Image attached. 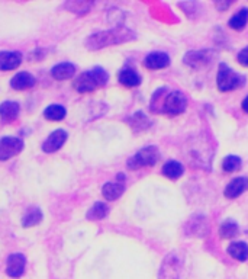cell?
I'll list each match as a JSON object with an SVG mask.
<instances>
[{"label":"cell","instance_id":"2e32d148","mask_svg":"<svg viewBox=\"0 0 248 279\" xmlns=\"http://www.w3.org/2000/svg\"><path fill=\"white\" fill-rule=\"evenodd\" d=\"M76 73V67L70 63H60L54 66L51 70V76L55 80H69L74 76Z\"/></svg>","mask_w":248,"mask_h":279},{"label":"cell","instance_id":"d4e9b609","mask_svg":"<svg viewBox=\"0 0 248 279\" xmlns=\"http://www.w3.org/2000/svg\"><path fill=\"white\" fill-rule=\"evenodd\" d=\"M65 108H62L61 105H51L44 111V115L50 121H61L65 117Z\"/></svg>","mask_w":248,"mask_h":279},{"label":"cell","instance_id":"8fae6325","mask_svg":"<svg viewBox=\"0 0 248 279\" xmlns=\"http://www.w3.org/2000/svg\"><path fill=\"white\" fill-rule=\"evenodd\" d=\"M25 265H27V259L24 254L16 253V254H10L8 259V266H6V273L10 278H19L24 275L25 272Z\"/></svg>","mask_w":248,"mask_h":279},{"label":"cell","instance_id":"e0dca14e","mask_svg":"<svg viewBox=\"0 0 248 279\" xmlns=\"http://www.w3.org/2000/svg\"><path fill=\"white\" fill-rule=\"evenodd\" d=\"M19 115V105L16 102H3L0 105V118L3 122H13Z\"/></svg>","mask_w":248,"mask_h":279},{"label":"cell","instance_id":"4dcf8cb0","mask_svg":"<svg viewBox=\"0 0 248 279\" xmlns=\"http://www.w3.org/2000/svg\"><path fill=\"white\" fill-rule=\"evenodd\" d=\"M238 61L241 66H244V67H248V47H245L242 51H239L238 54Z\"/></svg>","mask_w":248,"mask_h":279},{"label":"cell","instance_id":"484cf974","mask_svg":"<svg viewBox=\"0 0 248 279\" xmlns=\"http://www.w3.org/2000/svg\"><path fill=\"white\" fill-rule=\"evenodd\" d=\"M167 89H159L154 95H152V99H151V111L154 114H161V109H163V103L164 99L167 96Z\"/></svg>","mask_w":248,"mask_h":279},{"label":"cell","instance_id":"52a82bcc","mask_svg":"<svg viewBox=\"0 0 248 279\" xmlns=\"http://www.w3.org/2000/svg\"><path fill=\"white\" fill-rule=\"evenodd\" d=\"M24 141L16 137H5L0 140V160H9L10 157L16 156L22 152Z\"/></svg>","mask_w":248,"mask_h":279},{"label":"cell","instance_id":"ba28073f","mask_svg":"<svg viewBox=\"0 0 248 279\" xmlns=\"http://www.w3.org/2000/svg\"><path fill=\"white\" fill-rule=\"evenodd\" d=\"M209 233V223L204 216L192 217L186 224V234L193 237H205Z\"/></svg>","mask_w":248,"mask_h":279},{"label":"cell","instance_id":"5b68a950","mask_svg":"<svg viewBox=\"0 0 248 279\" xmlns=\"http://www.w3.org/2000/svg\"><path fill=\"white\" fill-rule=\"evenodd\" d=\"M186 106V96L182 92H170V93H167L166 99H164L161 114H166V115H170V117H176L178 114L185 112Z\"/></svg>","mask_w":248,"mask_h":279},{"label":"cell","instance_id":"f546056e","mask_svg":"<svg viewBox=\"0 0 248 279\" xmlns=\"http://www.w3.org/2000/svg\"><path fill=\"white\" fill-rule=\"evenodd\" d=\"M222 167L225 171H235L241 167V159L237 156H228L222 163Z\"/></svg>","mask_w":248,"mask_h":279},{"label":"cell","instance_id":"603a6c76","mask_svg":"<svg viewBox=\"0 0 248 279\" xmlns=\"http://www.w3.org/2000/svg\"><path fill=\"white\" fill-rule=\"evenodd\" d=\"M129 124L132 126L133 131L138 133V131H145V130L151 125V121L145 117L142 112H137V114L132 115V118L129 119Z\"/></svg>","mask_w":248,"mask_h":279},{"label":"cell","instance_id":"4fadbf2b","mask_svg":"<svg viewBox=\"0 0 248 279\" xmlns=\"http://www.w3.org/2000/svg\"><path fill=\"white\" fill-rule=\"evenodd\" d=\"M170 64V57L166 53H151L145 57L144 66L150 70H160V69H166Z\"/></svg>","mask_w":248,"mask_h":279},{"label":"cell","instance_id":"8992f818","mask_svg":"<svg viewBox=\"0 0 248 279\" xmlns=\"http://www.w3.org/2000/svg\"><path fill=\"white\" fill-rule=\"evenodd\" d=\"M215 58V53L211 50H202V51H189L185 55V64H187L192 69H204L206 66L212 63Z\"/></svg>","mask_w":248,"mask_h":279},{"label":"cell","instance_id":"9c48e42d","mask_svg":"<svg viewBox=\"0 0 248 279\" xmlns=\"http://www.w3.org/2000/svg\"><path fill=\"white\" fill-rule=\"evenodd\" d=\"M98 88H100V86H99L96 77L93 76L92 70L80 74L79 77L74 80V89L80 92V93H89V92L96 90Z\"/></svg>","mask_w":248,"mask_h":279},{"label":"cell","instance_id":"30bf717a","mask_svg":"<svg viewBox=\"0 0 248 279\" xmlns=\"http://www.w3.org/2000/svg\"><path fill=\"white\" fill-rule=\"evenodd\" d=\"M67 137L69 135H67V133L64 130H55L54 133L48 135V138L44 141L42 150H44L45 153H54V152H57L58 148H61L62 145H64Z\"/></svg>","mask_w":248,"mask_h":279},{"label":"cell","instance_id":"6da1fadb","mask_svg":"<svg viewBox=\"0 0 248 279\" xmlns=\"http://www.w3.org/2000/svg\"><path fill=\"white\" fill-rule=\"evenodd\" d=\"M135 38H137V35L131 29L125 27H116L114 29L90 35L86 41V45L89 50H102L105 47H110V45L129 42V41H133Z\"/></svg>","mask_w":248,"mask_h":279},{"label":"cell","instance_id":"4316f807","mask_svg":"<svg viewBox=\"0 0 248 279\" xmlns=\"http://www.w3.org/2000/svg\"><path fill=\"white\" fill-rule=\"evenodd\" d=\"M107 212H109V208H107L106 204L96 202L87 212V218L89 220H102V218H105L107 216Z\"/></svg>","mask_w":248,"mask_h":279},{"label":"cell","instance_id":"1f68e13d","mask_svg":"<svg viewBox=\"0 0 248 279\" xmlns=\"http://www.w3.org/2000/svg\"><path fill=\"white\" fill-rule=\"evenodd\" d=\"M242 109H244V112H247L248 114V96L242 100Z\"/></svg>","mask_w":248,"mask_h":279},{"label":"cell","instance_id":"7c38bea8","mask_svg":"<svg viewBox=\"0 0 248 279\" xmlns=\"http://www.w3.org/2000/svg\"><path fill=\"white\" fill-rule=\"evenodd\" d=\"M22 63V55L16 51H2L0 53V70L9 72L18 69Z\"/></svg>","mask_w":248,"mask_h":279},{"label":"cell","instance_id":"cb8c5ba5","mask_svg":"<svg viewBox=\"0 0 248 279\" xmlns=\"http://www.w3.org/2000/svg\"><path fill=\"white\" fill-rule=\"evenodd\" d=\"M248 20V9H241L239 12H237L232 18L230 19V27L232 29H242V28L247 25Z\"/></svg>","mask_w":248,"mask_h":279},{"label":"cell","instance_id":"7402d4cb","mask_svg":"<svg viewBox=\"0 0 248 279\" xmlns=\"http://www.w3.org/2000/svg\"><path fill=\"white\" fill-rule=\"evenodd\" d=\"M228 253L234 259H237L239 262L247 261L248 257V244L244 242H237V243H232L228 247Z\"/></svg>","mask_w":248,"mask_h":279},{"label":"cell","instance_id":"ffe728a7","mask_svg":"<svg viewBox=\"0 0 248 279\" xmlns=\"http://www.w3.org/2000/svg\"><path fill=\"white\" fill-rule=\"evenodd\" d=\"M119 81L126 88H135L141 83V77L133 69H124L119 73Z\"/></svg>","mask_w":248,"mask_h":279},{"label":"cell","instance_id":"44dd1931","mask_svg":"<svg viewBox=\"0 0 248 279\" xmlns=\"http://www.w3.org/2000/svg\"><path fill=\"white\" fill-rule=\"evenodd\" d=\"M42 221V212L41 209L36 207L28 208L25 216L22 218V225L24 227H34V225L39 224Z\"/></svg>","mask_w":248,"mask_h":279},{"label":"cell","instance_id":"83f0119b","mask_svg":"<svg viewBox=\"0 0 248 279\" xmlns=\"http://www.w3.org/2000/svg\"><path fill=\"white\" fill-rule=\"evenodd\" d=\"M237 233H238V224L235 221H232V220L225 221L221 225V228H219V235H221L222 239H231Z\"/></svg>","mask_w":248,"mask_h":279},{"label":"cell","instance_id":"d6986e66","mask_svg":"<svg viewBox=\"0 0 248 279\" xmlns=\"http://www.w3.org/2000/svg\"><path fill=\"white\" fill-rule=\"evenodd\" d=\"M183 171H185L183 164L176 162V160H170V162H167L163 166V175L171 180L178 179L183 175Z\"/></svg>","mask_w":248,"mask_h":279},{"label":"cell","instance_id":"3957f363","mask_svg":"<svg viewBox=\"0 0 248 279\" xmlns=\"http://www.w3.org/2000/svg\"><path fill=\"white\" fill-rule=\"evenodd\" d=\"M159 148L154 147V145H150V147H145V148L140 150L138 153L128 160V169L137 170V169H141V167H145V166H154L155 163L159 162Z\"/></svg>","mask_w":248,"mask_h":279},{"label":"cell","instance_id":"9a60e30c","mask_svg":"<svg viewBox=\"0 0 248 279\" xmlns=\"http://www.w3.org/2000/svg\"><path fill=\"white\" fill-rule=\"evenodd\" d=\"M34 84H35V77L27 72L18 73V74L10 80V86L16 90L29 89V88H32Z\"/></svg>","mask_w":248,"mask_h":279},{"label":"cell","instance_id":"f1b7e54d","mask_svg":"<svg viewBox=\"0 0 248 279\" xmlns=\"http://www.w3.org/2000/svg\"><path fill=\"white\" fill-rule=\"evenodd\" d=\"M65 6L70 10H73L74 13L81 15V13H87L90 8L93 6V3H92V2H89V3H83V2H70V3H67Z\"/></svg>","mask_w":248,"mask_h":279},{"label":"cell","instance_id":"5bb4252c","mask_svg":"<svg viewBox=\"0 0 248 279\" xmlns=\"http://www.w3.org/2000/svg\"><path fill=\"white\" fill-rule=\"evenodd\" d=\"M248 189V178H235L228 183V186L223 190V195L227 198H238L241 194H244Z\"/></svg>","mask_w":248,"mask_h":279},{"label":"cell","instance_id":"277c9868","mask_svg":"<svg viewBox=\"0 0 248 279\" xmlns=\"http://www.w3.org/2000/svg\"><path fill=\"white\" fill-rule=\"evenodd\" d=\"M183 261L178 253L173 252L164 257L159 272V279H180Z\"/></svg>","mask_w":248,"mask_h":279},{"label":"cell","instance_id":"7a4b0ae2","mask_svg":"<svg viewBox=\"0 0 248 279\" xmlns=\"http://www.w3.org/2000/svg\"><path fill=\"white\" fill-rule=\"evenodd\" d=\"M245 84V77L235 73L227 64H219L218 70V88L221 92H231Z\"/></svg>","mask_w":248,"mask_h":279},{"label":"cell","instance_id":"ac0fdd59","mask_svg":"<svg viewBox=\"0 0 248 279\" xmlns=\"http://www.w3.org/2000/svg\"><path fill=\"white\" fill-rule=\"evenodd\" d=\"M125 192V186L119 182H109L103 186L102 194L107 201H115V199L121 198V195Z\"/></svg>","mask_w":248,"mask_h":279}]
</instances>
